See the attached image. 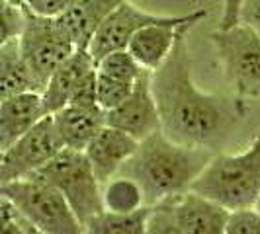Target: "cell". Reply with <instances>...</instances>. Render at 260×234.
<instances>
[{
  "label": "cell",
  "instance_id": "obj_22",
  "mask_svg": "<svg viewBox=\"0 0 260 234\" xmlns=\"http://www.w3.org/2000/svg\"><path fill=\"white\" fill-rule=\"evenodd\" d=\"M176 197L178 195L167 197L155 205H151L145 234H182L178 228V222H176V215H174Z\"/></svg>",
  "mask_w": 260,
  "mask_h": 234
},
{
  "label": "cell",
  "instance_id": "obj_17",
  "mask_svg": "<svg viewBox=\"0 0 260 234\" xmlns=\"http://www.w3.org/2000/svg\"><path fill=\"white\" fill-rule=\"evenodd\" d=\"M24 92H41L20 53L18 37L0 47V102Z\"/></svg>",
  "mask_w": 260,
  "mask_h": 234
},
{
  "label": "cell",
  "instance_id": "obj_30",
  "mask_svg": "<svg viewBox=\"0 0 260 234\" xmlns=\"http://www.w3.org/2000/svg\"><path fill=\"white\" fill-rule=\"evenodd\" d=\"M24 228H26V234H43V232H39L38 228H34L27 221H24Z\"/></svg>",
  "mask_w": 260,
  "mask_h": 234
},
{
  "label": "cell",
  "instance_id": "obj_2",
  "mask_svg": "<svg viewBox=\"0 0 260 234\" xmlns=\"http://www.w3.org/2000/svg\"><path fill=\"white\" fill-rule=\"evenodd\" d=\"M213 150L188 146L169 139L158 129L137 143L135 152L117 174L141 185L147 205L190 191L194 180L208 166Z\"/></svg>",
  "mask_w": 260,
  "mask_h": 234
},
{
  "label": "cell",
  "instance_id": "obj_7",
  "mask_svg": "<svg viewBox=\"0 0 260 234\" xmlns=\"http://www.w3.org/2000/svg\"><path fill=\"white\" fill-rule=\"evenodd\" d=\"M24 14L26 22L18 37V45L29 72L43 90L47 78L75 53L77 45L69 37L57 18L36 16L27 12L26 8Z\"/></svg>",
  "mask_w": 260,
  "mask_h": 234
},
{
  "label": "cell",
  "instance_id": "obj_13",
  "mask_svg": "<svg viewBox=\"0 0 260 234\" xmlns=\"http://www.w3.org/2000/svg\"><path fill=\"white\" fill-rule=\"evenodd\" d=\"M92 68H94V59L86 47H77L63 65L57 66V70L47 78L41 90V102L47 115H53L55 111L63 109L69 104L77 84Z\"/></svg>",
  "mask_w": 260,
  "mask_h": 234
},
{
  "label": "cell",
  "instance_id": "obj_28",
  "mask_svg": "<svg viewBox=\"0 0 260 234\" xmlns=\"http://www.w3.org/2000/svg\"><path fill=\"white\" fill-rule=\"evenodd\" d=\"M239 24H245L260 33V0H243L239 10Z\"/></svg>",
  "mask_w": 260,
  "mask_h": 234
},
{
  "label": "cell",
  "instance_id": "obj_33",
  "mask_svg": "<svg viewBox=\"0 0 260 234\" xmlns=\"http://www.w3.org/2000/svg\"><path fill=\"white\" fill-rule=\"evenodd\" d=\"M0 160H2V152H0Z\"/></svg>",
  "mask_w": 260,
  "mask_h": 234
},
{
  "label": "cell",
  "instance_id": "obj_31",
  "mask_svg": "<svg viewBox=\"0 0 260 234\" xmlns=\"http://www.w3.org/2000/svg\"><path fill=\"white\" fill-rule=\"evenodd\" d=\"M254 209L258 211V215H260V193H258V199H256V203H254Z\"/></svg>",
  "mask_w": 260,
  "mask_h": 234
},
{
  "label": "cell",
  "instance_id": "obj_10",
  "mask_svg": "<svg viewBox=\"0 0 260 234\" xmlns=\"http://www.w3.org/2000/svg\"><path fill=\"white\" fill-rule=\"evenodd\" d=\"M170 18L172 16H156V14L151 12H143L137 6L129 4L127 0H123L96 29L94 37L88 43V53L96 63L98 59L104 57L106 53L125 49L129 39L133 37V33L139 31L141 27L169 22Z\"/></svg>",
  "mask_w": 260,
  "mask_h": 234
},
{
  "label": "cell",
  "instance_id": "obj_25",
  "mask_svg": "<svg viewBox=\"0 0 260 234\" xmlns=\"http://www.w3.org/2000/svg\"><path fill=\"white\" fill-rule=\"evenodd\" d=\"M69 104L80 105V107H98V102H96V66L77 84Z\"/></svg>",
  "mask_w": 260,
  "mask_h": 234
},
{
  "label": "cell",
  "instance_id": "obj_9",
  "mask_svg": "<svg viewBox=\"0 0 260 234\" xmlns=\"http://www.w3.org/2000/svg\"><path fill=\"white\" fill-rule=\"evenodd\" d=\"M106 125L127 133L135 141H143L160 129L158 109L151 92V70H145L121 104L106 111Z\"/></svg>",
  "mask_w": 260,
  "mask_h": 234
},
{
  "label": "cell",
  "instance_id": "obj_15",
  "mask_svg": "<svg viewBox=\"0 0 260 234\" xmlns=\"http://www.w3.org/2000/svg\"><path fill=\"white\" fill-rule=\"evenodd\" d=\"M51 117L63 146L73 150H84L102 127H106V111L100 107L69 104Z\"/></svg>",
  "mask_w": 260,
  "mask_h": 234
},
{
  "label": "cell",
  "instance_id": "obj_23",
  "mask_svg": "<svg viewBox=\"0 0 260 234\" xmlns=\"http://www.w3.org/2000/svg\"><path fill=\"white\" fill-rule=\"evenodd\" d=\"M24 22H26V14L20 4H14L10 0H0V47L20 37Z\"/></svg>",
  "mask_w": 260,
  "mask_h": 234
},
{
  "label": "cell",
  "instance_id": "obj_27",
  "mask_svg": "<svg viewBox=\"0 0 260 234\" xmlns=\"http://www.w3.org/2000/svg\"><path fill=\"white\" fill-rule=\"evenodd\" d=\"M0 234H26L22 215L2 195H0Z\"/></svg>",
  "mask_w": 260,
  "mask_h": 234
},
{
  "label": "cell",
  "instance_id": "obj_6",
  "mask_svg": "<svg viewBox=\"0 0 260 234\" xmlns=\"http://www.w3.org/2000/svg\"><path fill=\"white\" fill-rule=\"evenodd\" d=\"M211 43L217 51L223 74L241 100H260V33L245 24L215 29Z\"/></svg>",
  "mask_w": 260,
  "mask_h": 234
},
{
  "label": "cell",
  "instance_id": "obj_24",
  "mask_svg": "<svg viewBox=\"0 0 260 234\" xmlns=\"http://www.w3.org/2000/svg\"><path fill=\"white\" fill-rule=\"evenodd\" d=\"M223 234H260V215L252 209L229 211Z\"/></svg>",
  "mask_w": 260,
  "mask_h": 234
},
{
  "label": "cell",
  "instance_id": "obj_8",
  "mask_svg": "<svg viewBox=\"0 0 260 234\" xmlns=\"http://www.w3.org/2000/svg\"><path fill=\"white\" fill-rule=\"evenodd\" d=\"M65 146L61 143L51 115H45L22 135L16 143L2 152L0 160V183L24 180L45 166L53 156Z\"/></svg>",
  "mask_w": 260,
  "mask_h": 234
},
{
  "label": "cell",
  "instance_id": "obj_21",
  "mask_svg": "<svg viewBox=\"0 0 260 234\" xmlns=\"http://www.w3.org/2000/svg\"><path fill=\"white\" fill-rule=\"evenodd\" d=\"M133 86H135V82L117 80V78H112L96 70V102H98V107L104 111L117 107L131 94Z\"/></svg>",
  "mask_w": 260,
  "mask_h": 234
},
{
  "label": "cell",
  "instance_id": "obj_11",
  "mask_svg": "<svg viewBox=\"0 0 260 234\" xmlns=\"http://www.w3.org/2000/svg\"><path fill=\"white\" fill-rule=\"evenodd\" d=\"M137 143L139 141H135L127 133L106 125L88 143V146L82 152L88 158L92 172L98 178V182L106 183L114 176H117L119 168L135 152Z\"/></svg>",
  "mask_w": 260,
  "mask_h": 234
},
{
  "label": "cell",
  "instance_id": "obj_5",
  "mask_svg": "<svg viewBox=\"0 0 260 234\" xmlns=\"http://www.w3.org/2000/svg\"><path fill=\"white\" fill-rule=\"evenodd\" d=\"M27 178H38L53 185L67 199L80 224L102 211V183L94 176L82 150L63 148Z\"/></svg>",
  "mask_w": 260,
  "mask_h": 234
},
{
  "label": "cell",
  "instance_id": "obj_18",
  "mask_svg": "<svg viewBox=\"0 0 260 234\" xmlns=\"http://www.w3.org/2000/svg\"><path fill=\"white\" fill-rule=\"evenodd\" d=\"M151 205L131 211V213H112L102 209L84 222V234H145Z\"/></svg>",
  "mask_w": 260,
  "mask_h": 234
},
{
  "label": "cell",
  "instance_id": "obj_19",
  "mask_svg": "<svg viewBox=\"0 0 260 234\" xmlns=\"http://www.w3.org/2000/svg\"><path fill=\"white\" fill-rule=\"evenodd\" d=\"M145 195L141 185L127 176L117 174L102 183V207L112 213H131L145 207Z\"/></svg>",
  "mask_w": 260,
  "mask_h": 234
},
{
  "label": "cell",
  "instance_id": "obj_1",
  "mask_svg": "<svg viewBox=\"0 0 260 234\" xmlns=\"http://www.w3.org/2000/svg\"><path fill=\"white\" fill-rule=\"evenodd\" d=\"M190 27H182L169 59L151 70V92L160 131L169 139L219 152L247 115V102L237 96L209 94L196 86L186 39Z\"/></svg>",
  "mask_w": 260,
  "mask_h": 234
},
{
  "label": "cell",
  "instance_id": "obj_3",
  "mask_svg": "<svg viewBox=\"0 0 260 234\" xmlns=\"http://www.w3.org/2000/svg\"><path fill=\"white\" fill-rule=\"evenodd\" d=\"M190 191L229 211L254 207L260 193V133L245 150L215 152Z\"/></svg>",
  "mask_w": 260,
  "mask_h": 234
},
{
  "label": "cell",
  "instance_id": "obj_4",
  "mask_svg": "<svg viewBox=\"0 0 260 234\" xmlns=\"http://www.w3.org/2000/svg\"><path fill=\"white\" fill-rule=\"evenodd\" d=\"M0 195L12 203L34 228L43 234H84L67 199L53 185L38 178L0 183Z\"/></svg>",
  "mask_w": 260,
  "mask_h": 234
},
{
  "label": "cell",
  "instance_id": "obj_26",
  "mask_svg": "<svg viewBox=\"0 0 260 234\" xmlns=\"http://www.w3.org/2000/svg\"><path fill=\"white\" fill-rule=\"evenodd\" d=\"M20 2H22V8H26L27 12L36 14V16L59 18L77 0H20Z\"/></svg>",
  "mask_w": 260,
  "mask_h": 234
},
{
  "label": "cell",
  "instance_id": "obj_16",
  "mask_svg": "<svg viewBox=\"0 0 260 234\" xmlns=\"http://www.w3.org/2000/svg\"><path fill=\"white\" fill-rule=\"evenodd\" d=\"M123 0H77L57 20L77 47H86L96 29Z\"/></svg>",
  "mask_w": 260,
  "mask_h": 234
},
{
  "label": "cell",
  "instance_id": "obj_14",
  "mask_svg": "<svg viewBox=\"0 0 260 234\" xmlns=\"http://www.w3.org/2000/svg\"><path fill=\"white\" fill-rule=\"evenodd\" d=\"M47 115L41 92H24L0 102V152L10 148L39 119Z\"/></svg>",
  "mask_w": 260,
  "mask_h": 234
},
{
  "label": "cell",
  "instance_id": "obj_29",
  "mask_svg": "<svg viewBox=\"0 0 260 234\" xmlns=\"http://www.w3.org/2000/svg\"><path fill=\"white\" fill-rule=\"evenodd\" d=\"M243 0H223L221 20H219V29H227L239 24V10H241Z\"/></svg>",
  "mask_w": 260,
  "mask_h": 234
},
{
  "label": "cell",
  "instance_id": "obj_12",
  "mask_svg": "<svg viewBox=\"0 0 260 234\" xmlns=\"http://www.w3.org/2000/svg\"><path fill=\"white\" fill-rule=\"evenodd\" d=\"M174 215L182 234H223L229 209L194 191L176 197Z\"/></svg>",
  "mask_w": 260,
  "mask_h": 234
},
{
  "label": "cell",
  "instance_id": "obj_20",
  "mask_svg": "<svg viewBox=\"0 0 260 234\" xmlns=\"http://www.w3.org/2000/svg\"><path fill=\"white\" fill-rule=\"evenodd\" d=\"M94 66L98 72L117 78V80H125V82H137L145 72V68L131 57V53L127 49L106 53L102 59H98L94 63Z\"/></svg>",
  "mask_w": 260,
  "mask_h": 234
},
{
  "label": "cell",
  "instance_id": "obj_32",
  "mask_svg": "<svg viewBox=\"0 0 260 234\" xmlns=\"http://www.w3.org/2000/svg\"><path fill=\"white\" fill-rule=\"evenodd\" d=\"M10 2H14V4H20V6H22V2H20V0H10Z\"/></svg>",
  "mask_w": 260,
  "mask_h": 234
}]
</instances>
